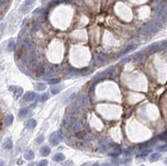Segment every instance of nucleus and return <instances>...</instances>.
Segmentation results:
<instances>
[{
    "label": "nucleus",
    "instance_id": "obj_16",
    "mask_svg": "<svg viewBox=\"0 0 167 166\" xmlns=\"http://www.w3.org/2000/svg\"><path fill=\"white\" fill-rule=\"evenodd\" d=\"M62 89H63V86L62 85H55V86H52L51 87V93L52 94H58L61 90H62Z\"/></svg>",
    "mask_w": 167,
    "mask_h": 166
},
{
    "label": "nucleus",
    "instance_id": "obj_14",
    "mask_svg": "<svg viewBox=\"0 0 167 166\" xmlns=\"http://www.w3.org/2000/svg\"><path fill=\"white\" fill-rule=\"evenodd\" d=\"M29 112H30V108H23V109H21L20 112H19V117H20V118H23V117H25Z\"/></svg>",
    "mask_w": 167,
    "mask_h": 166
},
{
    "label": "nucleus",
    "instance_id": "obj_6",
    "mask_svg": "<svg viewBox=\"0 0 167 166\" xmlns=\"http://www.w3.org/2000/svg\"><path fill=\"white\" fill-rule=\"evenodd\" d=\"M32 4H33V1H26L24 3V5L21 7V10H22L23 12H25V13H27L32 8Z\"/></svg>",
    "mask_w": 167,
    "mask_h": 166
},
{
    "label": "nucleus",
    "instance_id": "obj_40",
    "mask_svg": "<svg viewBox=\"0 0 167 166\" xmlns=\"http://www.w3.org/2000/svg\"><path fill=\"white\" fill-rule=\"evenodd\" d=\"M81 166H88V164H87V163H85V164H83V165H81Z\"/></svg>",
    "mask_w": 167,
    "mask_h": 166
},
{
    "label": "nucleus",
    "instance_id": "obj_13",
    "mask_svg": "<svg viewBox=\"0 0 167 166\" xmlns=\"http://www.w3.org/2000/svg\"><path fill=\"white\" fill-rule=\"evenodd\" d=\"M36 124H37V122H36L35 119H29L26 123V126H27V128L32 129V128H34L36 126Z\"/></svg>",
    "mask_w": 167,
    "mask_h": 166
},
{
    "label": "nucleus",
    "instance_id": "obj_33",
    "mask_svg": "<svg viewBox=\"0 0 167 166\" xmlns=\"http://www.w3.org/2000/svg\"><path fill=\"white\" fill-rule=\"evenodd\" d=\"M77 135H78L79 138H83V137H84V135H85V133H84V132H80V133H78Z\"/></svg>",
    "mask_w": 167,
    "mask_h": 166
},
{
    "label": "nucleus",
    "instance_id": "obj_29",
    "mask_svg": "<svg viewBox=\"0 0 167 166\" xmlns=\"http://www.w3.org/2000/svg\"><path fill=\"white\" fill-rule=\"evenodd\" d=\"M157 150L160 152H165V151H167V146H160L157 148Z\"/></svg>",
    "mask_w": 167,
    "mask_h": 166
},
{
    "label": "nucleus",
    "instance_id": "obj_24",
    "mask_svg": "<svg viewBox=\"0 0 167 166\" xmlns=\"http://www.w3.org/2000/svg\"><path fill=\"white\" fill-rule=\"evenodd\" d=\"M136 47V44H131V45H128L127 47H126V49H125L121 54H124V53H126V52H129V51H131V50H133L134 48Z\"/></svg>",
    "mask_w": 167,
    "mask_h": 166
},
{
    "label": "nucleus",
    "instance_id": "obj_25",
    "mask_svg": "<svg viewBox=\"0 0 167 166\" xmlns=\"http://www.w3.org/2000/svg\"><path fill=\"white\" fill-rule=\"evenodd\" d=\"M131 162V158H125V159H122V160L119 161V163L121 164H129Z\"/></svg>",
    "mask_w": 167,
    "mask_h": 166
},
{
    "label": "nucleus",
    "instance_id": "obj_31",
    "mask_svg": "<svg viewBox=\"0 0 167 166\" xmlns=\"http://www.w3.org/2000/svg\"><path fill=\"white\" fill-rule=\"evenodd\" d=\"M59 82H60V79H51V80L48 81L49 84H58Z\"/></svg>",
    "mask_w": 167,
    "mask_h": 166
},
{
    "label": "nucleus",
    "instance_id": "obj_20",
    "mask_svg": "<svg viewBox=\"0 0 167 166\" xmlns=\"http://www.w3.org/2000/svg\"><path fill=\"white\" fill-rule=\"evenodd\" d=\"M15 40L11 39L9 40V42H8V45H7V50L8 51H13V49H15Z\"/></svg>",
    "mask_w": 167,
    "mask_h": 166
},
{
    "label": "nucleus",
    "instance_id": "obj_8",
    "mask_svg": "<svg viewBox=\"0 0 167 166\" xmlns=\"http://www.w3.org/2000/svg\"><path fill=\"white\" fill-rule=\"evenodd\" d=\"M66 159L65 155L63 154V153H58V154H55L53 157H52V160L54 162H62V161H64Z\"/></svg>",
    "mask_w": 167,
    "mask_h": 166
},
{
    "label": "nucleus",
    "instance_id": "obj_2",
    "mask_svg": "<svg viewBox=\"0 0 167 166\" xmlns=\"http://www.w3.org/2000/svg\"><path fill=\"white\" fill-rule=\"evenodd\" d=\"M77 104L79 106H82V107H88L89 106V99L88 96L85 95V94H81L80 96H78V101H77Z\"/></svg>",
    "mask_w": 167,
    "mask_h": 166
},
{
    "label": "nucleus",
    "instance_id": "obj_41",
    "mask_svg": "<svg viewBox=\"0 0 167 166\" xmlns=\"http://www.w3.org/2000/svg\"><path fill=\"white\" fill-rule=\"evenodd\" d=\"M140 166H145V165H140Z\"/></svg>",
    "mask_w": 167,
    "mask_h": 166
},
{
    "label": "nucleus",
    "instance_id": "obj_38",
    "mask_svg": "<svg viewBox=\"0 0 167 166\" xmlns=\"http://www.w3.org/2000/svg\"><path fill=\"white\" fill-rule=\"evenodd\" d=\"M18 164H19V165H21V164H23V161H22V160H19V161H18Z\"/></svg>",
    "mask_w": 167,
    "mask_h": 166
},
{
    "label": "nucleus",
    "instance_id": "obj_19",
    "mask_svg": "<svg viewBox=\"0 0 167 166\" xmlns=\"http://www.w3.org/2000/svg\"><path fill=\"white\" fill-rule=\"evenodd\" d=\"M159 43H154V44H152V45H150V47L148 48V50L150 51V52H155L156 50H158L159 49Z\"/></svg>",
    "mask_w": 167,
    "mask_h": 166
},
{
    "label": "nucleus",
    "instance_id": "obj_10",
    "mask_svg": "<svg viewBox=\"0 0 167 166\" xmlns=\"http://www.w3.org/2000/svg\"><path fill=\"white\" fill-rule=\"evenodd\" d=\"M40 154H41V156H44V157L48 156L50 154V148L47 147V146H43L40 149Z\"/></svg>",
    "mask_w": 167,
    "mask_h": 166
},
{
    "label": "nucleus",
    "instance_id": "obj_28",
    "mask_svg": "<svg viewBox=\"0 0 167 166\" xmlns=\"http://www.w3.org/2000/svg\"><path fill=\"white\" fill-rule=\"evenodd\" d=\"M44 142V135H40L36 138V143L37 144H42Z\"/></svg>",
    "mask_w": 167,
    "mask_h": 166
},
{
    "label": "nucleus",
    "instance_id": "obj_17",
    "mask_svg": "<svg viewBox=\"0 0 167 166\" xmlns=\"http://www.w3.org/2000/svg\"><path fill=\"white\" fill-rule=\"evenodd\" d=\"M48 99H49V94H48V93H42V94H40L38 96V101L41 102V103L46 102Z\"/></svg>",
    "mask_w": 167,
    "mask_h": 166
},
{
    "label": "nucleus",
    "instance_id": "obj_4",
    "mask_svg": "<svg viewBox=\"0 0 167 166\" xmlns=\"http://www.w3.org/2000/svg\"><path fill=\"white\" fill-rule=\"evenodd\" d=\"M108 61V55L106 53H100V54H97L96 57H95V62H96V65H99V64H103V63H106V62Z\"/></svg>",
    "mask_w": 167,
    "mask_h": 166
},
{
    "label": "nucleus",
    "instance_id": "obj_37",
    "mask_svg": "<svg viewBox=\"0 0 167 166\" xmlns=\"http://www.w3.org/2000/svg\"><path fill=\"white\" fill-rule=\"evenodd\" d=\"M91 166H101V165H100L99 163H97V162H95V163H93V164H92Z\"/></svg>",
    "mask_w": 167,
    "mask_h": 166
},
{
    "label": "nucleus",
    "instance_id": "obj_12",
    "mask_svg": "<svg viewBox=\"0 0 167 166\" xmlns=\"http://www.w3.org/2000/svg\"><path fill=\"white\" fill-rule=\"evenodd\" d=\"M161 159V154L160 153H153L150 155V161L151 162H156Z\"/></svg>",
    "mask_w": 167,
    "mask_h": 166
},
{
    "label": "nucleus",
    "instance_id": "obj_7",
    "mask_svg": "<svg viewBox=\"0 0 167 166\" xmlns=\"http://www.w3.org/2000/svg\"><path fill=\"white\" fill-rule=\"evenodd\" d=\"M81 130H82V123H81V121L77 120L74 123V125H73V131H74V132L79 133Z\"/></svg>",
    "mask_w": 167,
    "mask_h": 166
},
{
    "label": "nucleus",
    "instance_id": "obj_11",
    "mask_svg": "<svg viewBox=\"0 0 167 166\" xmlns=\"http://www.w3.org/2000/svg\"><path fill=\"white\" fill-rule=\"evenodd\" d=\"M24 157H25L26 160L31 161V160H33V159H34V157H35V154H34V152H33L32 150H30V151H27V152H26Z\"/></svg>",
    "mask_w": 167,
    "mask_h": 166
},
{
    "label": "nucleus",
    "instance_id": "obj_9",
    "mask_svg": "<svg viewBox=\"0 0 167 166\" xmlns=\"http://www.w3.org/2000/svg\"><path fill=\"white\" fill-rule=\"evenodd\" d=\"M121 153V149L119 148V147H113L112 149L110 150V152H109V155L110 156H118Z\"/></svg>",
    "mask_w": 167,
    "mask_h": 166
},
{
    "label": "nucleus",
    "instance_id": "obj_23",
    "mask_svg": "<svg viewBox=\"0 0 167 166\" xmlns=\"http://www.w3.org/2000/svg\"><path fill=\"white\" fill-rule=\"evenodd\" d=\"M12 121H13V116L12 115H8L7 117L5 118V125H10V124L12 123Z\"/></svg>",
    "mask_w": 167,
    "mask_h": 166
},
{
    "label": "nucleus",
    "instance_id": "obj_34",
    "mask_svg": "<svg viewBox=\"0 0 167 166\" xmlns=\"http://www.w3.org/2000/svg\"><path fill=\"white\" fill-rule=\"evenodd\" d=\"M129 61H130V59H129V58L125 59V60H123V61H122V64H125V63H126V62H129Z\"/></svg>",
    "mask_w": 167,
    "mask_h": 166
},
{
    "label": "nucleus",
    "instance_id": "obj_21",
    "mask_svg": "<svg viewBox=\"0 0 167 166\" xmlns=\"http://www.w3.org/2000/svg\"><path fill=\"white\" fill-rule=\"evenodd\" d=\"M45 88H46V85L44 84V83H41V82H38L37 84H36V89L39 91H42V90H45Z\"/></svg>",
    "mask_w": 167,
    "mask_h": 166
},
{
    "label": "nucleus",
    "instance_id": "obj_30",
    "mask_svg": "<svg viewBox=\"0 0 167 166\" xmlns=\"http://www.w3.org/2000/svg\"><path fill=\"white\" fill-rule=\"evenodd\" d=\"M160 140H162V141H167V131L160 135Z\"/></svg>",
    "mask_w": 167,
    "mask_h": 166
},
{
    "label": "nucleus",
    "instance_id": "obj_35",
    "mask_svg": "<svg viewBox=\"0 0 167 166\" xmlns=\"http://www.w3.org/2000/svg\"><path fill=\"white\" fill-rule=\"evenodd\" d=\"M102 166H112V164L111 163H104Z\"/></svg>",
    "mask_w": 167,
    "mask_h": 166
},
{
    "label": "nucleus",
    "instance_id": "obj_36",
    "mask_svg": "<svg viewBox=\"0 0 167 166\" xmlns=\"http://www.w3.org/2000/svg\"><path fill=\"white\" fill-rule=\"evenodd\" d=\"M0 166H5V162L4 161H0Z\"/></svg>",
    "mask_w": 167,
    "mask_h": 166
},
{
    "label": "nucleus",
    "instance_id": "obj_27",
    "mask_svg": "<svg viewBox=\"0 0 167 166\" xmlns=\"http://www.w3.org/2000/svg\"><path fill=\"white\" fill-rule=\"evenodd\" d=\"M149 153H151V150H145V151H143L141 154H138V155H136L137 157H143V156H146V155H148Z\"/></svg>",
    "mask_w": 167,
    "mask_h": 166
},
{
    "label": "nucleus",
    "instance_id": "obj_5",
    "mask_svg": "<svg viewBox=\"0 0 167 166\" xmlns=\"http://www.w3.org/2000/svg\"><path fill=\"white\" fill-rule=\"evenodd\" d=\"M35 98H36L35 92H34V91H28V92H26V93L24 94L23 100H24L25 102H32V101L35 100Z\"/></svg>",
    "mask_w": 167,
    "mask_h": 166
},
{
    "label": "nucleus",
    "instance_id": "obj_18",
    "mask_svg": "<svg viewBox=\"0 0 167 166\" xmlns=\"http://www.w3.org/2000/svg\"><path fill=\"white\" fill-rule=\"evenodd\" d=\"M75 122H76V121H75V119H74L73 116H68L67 118H66V123H67V125H69V126L74 125Z\"/></svg>",
    "mask_w": 167,
    "mask_h": 166
},
{
    "label": "nucleus",
    "instance_id": "obj_39",
    "mask_svg": "<svg viewBox=\"0 0 167 166\" xmlns=\"http://www.w3.org/2000/svg\"><path fill=\"white\" fill-rule=\"evenodd\" d=\"M164 163H165V165H167V158L164 159Z\"/></svg>",
    "mask_w": 167,
    "mask_h": 166
},
{
    "label": "nucleus",
    "instance_id": "obj_22",
    "mask_svg": "<svg viewBox=\"0 0 167 166\" xmlns=\"http://www.w3.org/2000/svg\"><path fill=\"white\" fill-rule=\"evenodd\" d=\"M100 148H101V151L107 152V151H108V145H107V143L104 142V141H102L101 144H100Z\"/></svg>",
    "mask_w": 167,
    "mask_h": 166
},
{
    "label": "nucleus",
    "instance_id": "obj_15",
    "mask_svg": "<svg viewBox=\"0 0 167 166\" xmlns=\"http://www.w3.org/2000/svg\"><path fill=\"white\" fill-rule=\"evenodd\" d=\"M12 148V141L10 140V138H7L5 142H4V144H3V149H5V150H10Z\"/></svg>",
    "mask_w": 167,
    "mask_h": 166
},
{
    "label": "nucleus",
    "instance_id": "obj_3",
    "mask_svg": "<svg viewBox=\"0 0 167 166\" xmlns=\"http://www.w3.org/2000/svg\"><path fill=\"white\" fill-rule=\"evenodd\" d=\"M9 90L13 93V95H15L16 99H18L19 96H21V95H22V93H23V88L20 87V86H10L9 87Z\"/></svg>",
    "mask_w": 167,
    "mask_h": 166
},
{
    "label": "nucleus",
    "instance_id": "obj_32",
    "mask_svg": "<svg viewBox=\"0 0 167 166\" xmlns=\"http://www.w3.org/2000/svg\"><path fill=\"white\" fill-rule=\"evenodd\" d=\"M65 166H74V164H73L72 161H67L66 164H65Z\"/></svg>",
    "mask_w": 167,
    "mask_h": 166
},
{
    "label": "nucleus",
    "instance_id": "obj_1",
    "mask_svg": "<svg viewBox=\"0 0 167 166\" xmlns=\"http://www.w3.org/2000/svg\"><path fill=\"white\" fill-rule=\"evenodd\" d=\"M63 141V134L61 131H54L53 133H51L49 142L52 146H58V145Z\"/></svg>",
    "mask_w": 167,
    "mask_h": 166
},
{
    "label": "nucleus",
    "instance_id": "obj_26",
    "mask_svg": "<svg viewBox=\"0 0 167 166\" xmlns=\"http://www.w3.org/2000/svg\"><path fill=\"white\" fill-rule=\"evenodd\" d=\"M47 165H48V161L46 159H44V160H41L36 166H47Z\"/></svg>",
    "mask_w": 167,
    "mask_h": 166
}]
</instances>
